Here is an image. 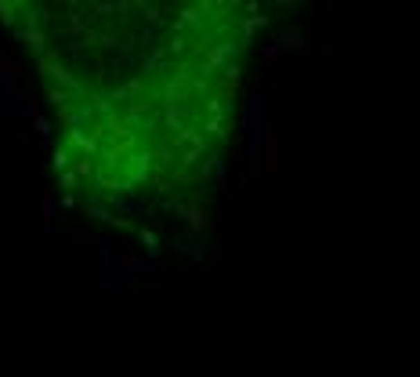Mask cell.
Here are the masks:
<instances>
[{
	"label": "cell",
	"instance_id": "1",
	"mask_svg": "<svg viewBox=\"0 0 420 377\" xmlns=\"http://www.w3.org/2000/svg\"><path fill=\"white\" fill-rule=\"evenodd\" d=\"M69 207L167 218L218 185L243 120L257 0H0Z\"/></svg>",
	"mask_w": 420,
	"mask_h": 377
}]
</instances>
